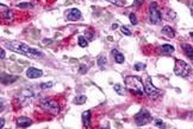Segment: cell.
Returning a JSON list of instances; mask_svg holds the SVG:
<instances>
[{"mask_svg":"<svg viewBox=\"0 0 193 129\" xmlns=\"http://www.w3.org/2000/svg\"><path fill=\"white\" fill-rule=\"evenodd\" d=\"M6 48H8L10 50L15 51V52H18L20 55H25L29 56L31 58H41L43 54L39 52L38 50L34 49V48H30L29 45H26L25 43H21L18 40H13V41H5L4 43Z\"/></svg>","mask_w":193,"mask_h":129,"instance_id":"cell-1","label":"cell"},{"mask_svg":"<svg viewBox=\"0 0 193 129\" xmlns=\"http://www.w3.org/2000/svg\"><path fill=\"white\" fill-rule=\"evenodd\" d=\"M124 83L126 89L134 95L143 96L144 94V85L142 83V79L137 76H128L124 78Z\"/></svg>","mask_w":193,"mask_h":129,"instance_id":"cell-2","label":"cell"},{"mask_svg":"<svg viewBox=\"0 0 193 129\" xmlns=\"http://www.w3.org/2000/svg\"><path fill=\"white\" fill-rule=\"evenodd\" d=\"M174 72L180 77H188L192 74V68L185 60L176 59L175 60V66H174Z\"/></svg>","mask_w":193,"mask_h":129,"instance_id":"cell-3","label":"cell"},{"mask_svg":"<svg viewBox=\"0 0 193 129\" xmlns=\"http://www.w3.org/2000/svg\"><path fill=\"white\" fill-rule=\"evenodd\" d=\"M39 107L43 109V110L48 111L53 115H56L60 111V104H58L56 101L54 100H50V98H43L39 101Z\"/></svg>","mask_w":193,"mask_h":129,"instance_id":"cell-4","label":"cell"},{"mask_svg":"<svg viewBox=\"0 0 193 129\" xmlns=\"http://www.w3.org/2000/svg\"><path fill=\"white\" fill-rule=\"evenodd\" d=\"M144 92H146L150 98H153V100L159 98V97L162 95V91H161L160 89L155 88L154 85H153V83H152V77H149V76L147 77L146 83H144Z\"/></svg>","mask_w":193,"mask_h":129,"instance_id":"cell-5","label":"cell"},{"mask_svg":"<svg viewBox=\"0 0 193 129\" xmlns=\"http://www.w3.org/2000/svg\"><path fill=\"white\" fill-rule=\"evenodd\" d=\"M135 122L137 126H144L147 123H149L152 121V115L149 114V111L147 109H141L137 114L135 115Z\"/></svg>","mask_w":193,"mask_h":129,"instance_id":"cell-6","label":"cell"},{"mask_svg":"<svg viewBox=\"0 0 193 129\" xmlns=\"http://www.w3.org/2000/svg\"><path fill=\"white\" fill-rule=\"evenodd\" d=\"M149 21L154 25H159L162 21V17L160 11L157 10V4L152 2L150 4V10H149Z\"/></svg>","mask_w":193,"mask_h":129,"instance_id":"cell-7","label":"cell"},{"mask_svg":"<svg viewBox=\"0 0 193 129\" xmlns=\"http://www.w3.org/2000/svg\"><path fill=\"white\" fill-rule=\"evenodd\" d=\"M31 98H34V92L30 91V90H24V91L21 92L19 95V103L21 106H25Z\"/></svg>","mask_w":193,"mask_h":129,"instance_id":"cell-8","label":"cell"},{"mask_svg":"<svg viewBox=\"0 0 193 129\" xmlns=\"http://www.w3.org/2000/svg\"><path fill=\"white\" fill-rule=\"evenodd\" d=\"M16 123H17V127H19V128H26V127H30V126H31L32 121H31L30 118H28V117L21 116V117H18V118H17Z\"/></svg>","mask_w":193,"mask_h":129,"instance_id":"cell-9","label":"cell"},{"mask_svg":"<svg viewBox=\"0 0 193 129\" xmlns=\"http://www.w3.org/2000/svg\"><path fill=\"white\" fill-rule=\"evenodd\" d=\"M26 76L29 78H38L41 76H43V72H42V70H38L36 68H30L26 70Z\"/></svg>","mask_w":193,"mask_h":129,"instance_id":"cell-10","label":"cell"},{"mask_svg":"<svg viewBox=\"0 0 193 129\" xmlns=\"http://www.w3.org/2000/svg\"><path fill=\"white\" fill-rule=\"evenodd\" d=\"M81 18V12L77 10V8H72L68 13V20H72V21H77Z\"/></svg>","mask_w":193,"mask_h":129,"instance_id":"cell-11","label":"cell"},{"mask_svg":"<svg viewBox=\"0 0 193 129\" xmlns=\"http://www.w3.org/2000/svg\"><path fill=\"white\" fill-rule=\"evenodd\" d=\"M81 118H82V123H83V126L86 128L91 126V111L90 110L83 111V114L81 115Z\"/></svg>","mask_w":193,"mask_h":129,"instance_id":"cell-12","label":"cell"},{"mask_svg":"<svg viewBox=\"0 0 193 129\" xmlns=\"http://www.w3.org/2000/svg\"><path fill=\"white\" fill-rule=\"evenodd\" d=\"M181 48H182V50H184V52H185V55L187 56L191 60H192L193 63V48L190 45V44H182L181 45Z\"/></svg>","mask_w":193,"mask_h":129,"instance_id":"cell-13","label":"cell"},{"mask_svg":"<svg viewBox=\"0 0 193 129\" xmlns=\"http://www.w3.org/2000/svg\"><path fill=\"white\" fill-rule=\"evenodd\" d=\"M17 81V77H13V76H10V75L2 74L1 75V83L2 84H10L12 82Z\"/></svg>","mask_w":193,"mask_h":129,"instance_id":"cell-14","label":"cell"},{"mask_svg":"<svg viewBox=\"0 0 193 129\" xmlns=\"http://www.w3.org/2000/svg\"><path fill=\"white\" fill-rule=\"evenodd\" d=\"M112 55L115 57V60H116V63L118 64H122V63H124V60H125V58H124V56L122 52H119L118 50H112Z\"/></svg>","mask_w":193,"mask_h":129,"instance_id":"cell-15","label":"cell"},{"mask_svg":"<svg viewBox=\"0 0 193 129\" xmlns=\"http://www.w3.org/2000/svg\"><path fill=\"white\" fill-rule=\"evenodd\" d=\"M162 33L166 35L167 37H169V38H173L174 36H175V31H174V29H172L171 26H165V27L162 29Z\"/></svg>","mask_w":193,"mask_h":129,"instance_id":"cell-16","label":"cell"},{"mask_svg":"<svg viewBox=\"0 0 193 129\" xmlns=\"http://www.w3.org/2000/svg\"><path fill=\"white\" fill-rule=\"evenodd\" d=\"M98 65H99V68H100L101 70H105L106 66H107V58L104 57V56H100V57L98 58Z\"/></svg>","mask_w":193,"mask_h":129,"instance_id":"cell-17","label":"cell"},{"mask_svg":"<svg viewBox=\"0 0 193 129\" xmlns=\"http://www.w3.org/2000/svg\"><path fill=\"white\" fill-rule=\"evenodd\" d=\"M161 49H162V51L165 52V54H167V55H169V54H173L174 52V46L173 45H171V44H165V45H162L161 46Z\"/></svg>","mask_w":193,"mask_h":129,"instance_id":"cell-18","label":"cell"},{"mask_svg":"<svg viewBox=\"0 0 193 129\" xmlns=\"http://www.w3.org/2000/svg\"><path fill=\"white\" fill-rule=\"evenodd\" d=\"M87 101V97L85 95H79L74 98V104H83Z\"/></svg>","mask_w":193,"mask_h":129,"instance_id":"cell-19","label":"cell"},{"mask_svg":"<svg viewBox=\"0 0 193 129\" xmlns=\"http://www.w3.org/2000/svg\"><path fill=\"white\" fill-rule=\"evenodd\" d=\"M77 43H79V45H80V48H87V40L85 39V37H82V36H80L79 39H77Z\"/></svg>","mask_w":193,"mask_h":129,"instance_id":"cell-20","label":"cell"},{"mask_svg":"<svg viewBox=\"0 0 193 129\" xmlns=\"http://www.w3.org/2000/svg\"><path fill=\"white\" fill-rule=\"evenodd\" d=\"M113 89H115V91H117L119 95H125V90L122 88V85H119V84H115L113 85Z\"/></svg>","mask_w":193,"mask_h":129,"instance_id":"cell-21","label":"cell"},{"mask_svg":"<svg viewBox=\"0 0 193 129\" xmlns=\"http://www.w3.org/2000/svg\"><path fill=\"white\" fill-rule=\"evenodd\" d=\"M17 6H18L19 8H32V7H34V5H32V4H29V2H19Z\"/></svg>","mask_w":193,"mask_h":129,"instance_id":"cell-22","label":"cell"},{"mask_svg":"<svg viewBox=\"0 0 193 129\" xmlns=\"http://www.w3.org/2000/svg\"><path fill=\"white\" fill-rule=\"evenodd\" d=\"M134 68H135V70H137V71H142V70L146 69V64H144V63H136Z\"/></svg>","mask_w":193,"mask_h":129,"instance_id":"cell-23","label":"cell"},{"mask_svg":"<svg viewBox=\"0 0 193 129\" xmlns=\"http://www.w3.org/2000/svg\"><path fill=\"white\" fill-rule=\"evenodd\" d=\"M120 31H122V32H123L125 36H131V31L129 30V27H128V26H122Z\"/></svg>","mask_w":193,"mask_h":129,"instance_id":"cell-24","label":"cell"},{"mask_svg":"<svg viewBox=\"0 0 193 129\" xmlns=\"http://www.w3.org/2000/svg\"><path fill=\"white\" fill-rule=\"evenodd\" d=\"M106 1H109L116 6H124V1H122V0H106Z\"/></svg>","mask_w":193,"mask_h":129,"instance_id":"cell-25","label":"cell"},{"mask_svg":"<svg viewBox=\"0 0 193 129\" xmlns=\"http://www.w3.org/2000/svg\"><path fill=\"white\" fill-rule=\"evenodd\" d=\"M39 85H41L42 89H48V88H51V87H53V83H51V82H48V83H42V84H39Z\"/></svg>","mask_w":193,"mask_h":129,"instance_id":"cell-26","label":"cell"},{"mask_svg":"<svg viewBox=\"0 0 193 129\" xmlns=\"http://www.w3.org/2000/svg\"><path fill=\"white\" fill-rule=\"evenodd\" d=\"M130 21L132 25H137V19H136L135 13H130Z\"/></svg>","mask_w":193,"mask_h":129,"instance_id":"cell-27","label":"cell"},{"mask_svg":"<svg viewBox=\"0 0 193 129\" xmlns=\"http://www.w3.org/2000/svg\"><path fill=\"white\" fill-rule=\"evenodd\" d=\"M155 126H159V127H163V122L161 120H156L155 121Z\"/></svg>","mask_w":193,"mask_h":129,"instance_id":"cell-28","label":"cell"},{"mask_svg":"<svg viewBox=\"0 0 193 129\" xmlns=\"http://www.w3.org/2000/svg\"><path fill=\"white\" fill-rule=\"evenodd\" d=\"M0 122H1V123H0V128H4V126H5V121H4V118H1V120H0Z\"/></svg>","mask_w":193,"mask_h":129,"instance_id":"cell-29","label":"cell"},{"mask_svg":"<svg viewBox=\"0 0 193 129\" xmlns=\"http://www.w3.org/2000/svg\"><path fill=\"white\" fill-rule=\"evenodd\" d=\"M1 58H2V59L5 58V51H4V49H1Z\"/></svg>","mask_w":193,"mask_h":129,"instance_id":"cell-30","label":"cell"},{"mask_svg":"<svg viewBox=\"0 0 193 129\" xmlns=\"http://www.w3.org/2000/svg\"><path fill=\"white\" fill-rule=\"evenodd\" d=\"M191 8L193 10V2H192V5H191Z\"/></svg>","mask_w":193,"mask_h":129,"instance_id":"cell-31","label":"cell"},{"mask_svg":"<svg viewBox=\"0 0 193 129\" xmlns=\"http://www.w3.org/2000/svg\"><path fill=\"white\" fill-rule=\"evenodd\" d=\"M191 36H192V37H193V33H191Z\"/></svg>","mask_w":193,"mask_h":129,"instance_id":"cell-32","label":"cell"}]
</instances>
